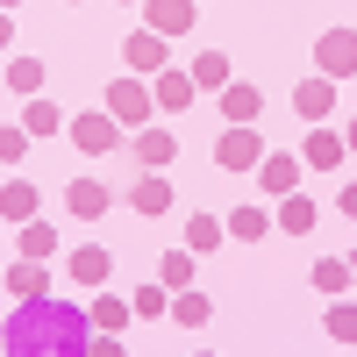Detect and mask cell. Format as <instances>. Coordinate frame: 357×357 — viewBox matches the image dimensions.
I'll list each match as a JSON object with an SVG mask.
<instances>
[{
    "label": "cell",
    "mask_w": 357,
    "mask_h": 357,
    "mask_svg": "<svg viewBox=\"0 0 357 357\" xmlns=\"http://www.w3.org/2000/svg\"><path fill=\"white\" fill-rule=\"evenodd\" d=\"M200 357H222V350H200Z\"/></svg>",
    "instance_id": "40"
},
{
    "label": "cell",
    "mask_w": 357,
    "mask_h": 357,
    "mask_svg": "<svg viewBox=\"0 0 357 357\" xmlns=\"http://www.w3.org/2000/svg\"><path fill=\"white\" fill-rule=\"evenodd\" d=\"M100 107L114 114V122H122V129H151V114H158V100H151V79H114L107 86V93H100Z\"/></svg>",
    "instance_id": "2"
},
{
    "label": "cell",
    "mask_w": 357,
    "mask_h": 357,
    "mask_svg": "<svg viewBox=\"0 0 357 357\" xmlns=\"http://www.w3.org/2000/svg\"><path fill=\"white\" fill-rule=\"evenodd\" d=\"M8 86H15L22 100H36V93H43V57H15V65H8Z\"/></svg>",
    "instance_id": "30"
},
{
    "label": "cell",
    "mask_w": 357,
    "mask_h": 357,
    "mask_svg": "<svg viewBox=\"0 0 357 357\" xmlns=\"http://www.w3.org/2000/svg\"><path fill=\"white\" fill-rule=\"evenodd\" d=\"M86 321H93V336H122L129 321H136V307L122 301V293H93V307H86Z\"/></svg>",
    "instance_id": "14"
},
{
    "label": "cell",
    "mask_w": 357,
    "mask_h": 357,
    "mask_svg": "<svg viewBox=\"0 0 357 357\" xmlns=\"http://www.w3.org/2000/svg\"><path fill=\"white\" fill-rule=\"evenodd\" d=\"M0 229H8V222H0Z\"/></svg>",
    "instance_id": "41"
},
{
    "label": "cell",
    "mask_w": 357,
    "mask_h": 357,
    "mask_svg": "<svg viewBox=\"0 0 357 357\" xmlns=\"http://www.w3.org/2000/svg\"><path fill=\"white\" fill-rule=\"evenodd\" d=\"M314 72L321 79H357V29H321L314 36Z\"/></svg>",
    "instance_id": "3"
},
{
    "label": "cell",
    "mask_w": 357,
    "mask_h": 357,
    "mask_svg": "<svg viewBox=\"0 0 357 357\" xmlns=\"http://www.w3.org/2000/svg\"><path fill=\"white\" fill-rule=\"evenodd\" d=\"M65 8H72V0H65Z\"/></svg>",
    "instance_id": "42"
},
{
    "label": "cell",
    "mask_w": 357,
    "mask_h": 357,
    "mask_svg": "<svg viewBox=\"0 0 357 357\" xmlns=\"http://www.w3.org/2000/svg\"><path fill=\"white\" fill-rule=\"evenodd\" d=\"M350 279H357V250H350Z\"/></svg>",
    "instance_id": "38"
},
{
    "label": "cell",
    "mask_w": 357,
    "mask_h": 357,
    "mask_svg": "<svg viewBox=\"0 0 357 357\" xmlns=\"http://www.w3.org/2000/svg\"><path fill=\"white\" fill-rule=\"evenodd\" d=\"M272 222H279L286 236H307V229H314V200H307V193H286V200H279V215H272Z\"/></svg>",
    "instance_id": "26"
},
{
    "label": "cell",
    "mask_w": 357,
    "mask_h": 357,
    "mask_svg": "<svg viewBox=\"0 0 357 357\" xmlns=\"http://www.w3.org/2000/svg\"><path fill=\"white\" fill-rule=\"evenodd\" d=\"M215 165L222 172H257L264 165V136L257 129H222L215 136Z\"/></svg>",
    "instance_id": "5"
},
{
    "label": "cell",
    "mask_w": 357,
    "mask_h": 357,
    "mask_svg": "<svg viewBox=\"0 0 357 357\" xmlns=\"http://www.w3.org/2000/svg\"><path fill=\"white\" fill-rule=\"evenodd\" d=\"M336 207H343V215L357 222V186H343V193H336Z\"/></svg>",
    "instance_id": "34"
},
{
    "label": "cell",
    "mask_w": 357,
    "mask_h": 357,
    "mask_svg": "<svg viewBox=\"0 0 357 357\" xmlns=\"http://www.w3.org/2000/svg\"><path fill=\"white\" fill-rule=\"evenodd\" d=\"M65 272H72V286H93V293H100L107 272H114V250H107V243H79V250L65 257Z\"/></svg>",
    "instance_id": "8"
},
{
    "label": "cell",
    "mask_w": 357,
    "mask_h": 357,
    "mask_svg": "<svg viewBox=\"0 0 357 357\" xmlns=\"http://www.w3.org/2000/svg\"><path fill=\"white\" fill-rule=\"evenodd\" d=\"M329 107H336V79L307 72L301 86H293V114H301V122H329Z\"/></svg>",
    "instance_id": "9"
},
{
    "label": "cell",
    "mask_w": 357,
    "mask_h": 357,
    "mask_svg": "<svg viewBox=\"0 0 357 357\" xmlns=\"http://www.w3.org/2000/svg\"><path fill=\"white\" fill-rule=\"evenodd\" d=\"M158 286H165V293H186V286H193V250H186V243L158 257Z\"/></svg>",
    "instance_id": "23"
},
{
    "label": "cell",
    "mask_w": 357,
    "mask_h": 357,
    "mask_svg": "<svg viewBox=\"0 0 357 357\" xmlns=\"http://www.w3.org/2000/svg\"><path fill=\"white\" fill-rule=\"evenodd\" d=\"M343 143H350V151H357V122H350V129H343Z\"/></svg>",
    "instance_id": "36"
},
{
    "label": "cell",
    "mask_w": 357,
    "mask_h": 357,
    "mask_svg": "<svg viewBox=\"0 0 357 357\" xmlns=\"http://www.w3.org/2000/svg\"><path fill=\"white\" fill-rule=\"evenodd\" d=\"M222 236H229V229H222V215H193V222H186V250H193V257H207V250H222Z\"/></svg>",
    "instance_id": "27"
},
{
    "label": "cell",
    "mask_w": 357,
    "mask_h": 357,
    "mask_svg": "<svg viewBox=\"0 0 357 357\" xmlns=\"http://www.w3.org/2000/svg\"><path fill=\"white\" fill-rule=\"evenodd\" d=\"M207 314H215V301H207L200 286H186V293H172V314L165 321H178V329H207Z\"/></svg>",
    "instance_id": "22"
},
{
    "label": "cell",
    "mask_w": 357,
    "mask_h": 357,
    "mask_svg": "<svg viewBox=\"0 0 357 357\" xmlns=\"http://www.w3.org/2000/svg\"><path fill=\"white\" fill-rule=\"evenodd\" d=\"M65 136L79 143L86 158H100V151H114V143H122V122H114L107 107H86V114H72V122H65Z\"/></svg>",
    "instance_id": "4"
},
{
    "label": "cell",
    "mask_w": 357,
    "mask_h": 357,
    "mask_svg": "<svg viewBox=\"0 0 357 357\" xmlns=\"http://www.w3.org/2000/svg\"><path fill=\"white\" fill-rule=\"evenodd\" d=\"M172 158H178V136L172 129H136V165L143 172H165Z\"/></svg>",
    "instance_id": "19"
},
{
    "label": "cell",
    "mask_w": 357,
    "mask_h": 357,
    "mask_svg": "<svg viewBox=\"0 0 357 357\" xmlns=\"http://www.w3.org/2000/svg\"><path fill=\"white\" fill-rule=\"evenodd\" d=\"M0 222H15V229H22V222H36V186H29L22 172L0 186Z\"/></svg>",
    "instance_id": "20"
},
{
    "label": "cell",
    "mask_w": 357,
    "mask_h": 357,
    "mask_svg": "<svg viewBox=\"0 0 357 357\" xmlns=\"http://www.w3.org/2000/svg\"><path fill=\"white\" fill-rule=\"evenodd\" d=\"M257 186L264 193H301V158H286V151H264V165H257Z\"/></svg>",
    "instance_id": "13"
},
{
    "label": "cell",
    "mask_w": 357,
    "mask_h": 357,
    "mask_svg": "<svg viewBox=\"0 0 357 357\" xmlns=\"http://www.w3.org/2000/svg\"><path fill=\"white\" fill-rule=\"evenodd\" d=\"M15 250H22L29 264H50V257L65 250V243H57V229H50V222L36 215V222H22V229H15Z\"/></svg>",
    "instance_id": "16"
},
{
    "label": "cell",
    "mask_w": 357,
    "mask_h": 357,
    "mask_svg": "<svg viewBox=\"0 0 357 357\" xmlns=\"http://www.w3.org/2000/svg\"><path fill=\"white\" fill-rule=\"evenodd\" d=\"M0 8H8V15H15V8H22V0H0Z\"/></svg>",
    "instance_id": "37"
},
{
    "label": "cell",
    "mask_w": 357,
    "mask_h": 357,
    "mask_svg": "<svg viewBox=\"0 0 357 357\" xmlns=\"http://www.w3.org/2000/svg\"><path fill=\"white\" fill-rule=\"evenodd\" d=\"M122 8H143V0H122Z\"/></svg>",
    "instance_id": "39"
},
{
    "label": "cell",
    "mask_w": 357,
    "mask_h": 357,
    "mask_svg": "<svg viewBox=\"0 0 357 357\" xmlns=\"http://www.w3.org/2000/svg\"><path fill=\"white\" fill-rule=\"evenodd\" d=\"M229 79H236V72H229L222 50H200V57H193V86H200V93H222Z\"/></svg>",
    "instance_id": "24"
},
{
    "label": "cell",
    "mask_w": 357,
    "mask_h": 357,
    "mask_svg": "<svg viewBox=\"0 0 357 357\" xmlns=\"http://www.w3.org/2000/svg\"><path fill=\"white\" fill-rule=\"evenodd\" d=\"M65 207H72L79 222H100L107 207H114V186H100V178H72V186H65Z\"/></svg>",
    "instance_id": "11"
},
{
    "label": "cell",
    "mask_w": 357,
    "mask_h": 357,
    "mask_svg": "<svg viewBox=\"0 0 357 357\" xmlns=\"http://www.w3.org/2000/svg\"><path fill=\"white\" fill-rule=\"evenodd\" d=\"M215 100H222V122L229 129H257V114H264V93H257L250 79H229Z\"/></svg>",
    "instance_id": "6"
},
{
    "label": "cell",
    "mask_w": 357,
    "mask_h": 357,
    "mask_svg": "<svg viewBox=\"0 0 357 357\" xmlns=\"http://www.w3.org/2000/svg\"><path fill=\"white\" fill-rule=\"evenodd\" d=\"M321 329H329V343H357V301H336L321 314Z\"/></svg>",
    "instance_id": "31"
},
{
    "label": "cell",
    "mask_w": 357,
    "mask_h": 357,
    "mask_svg": "<svg viewBox=\"0 0 357 357\" xmlns=\"http://www.w3.org/2000/svg\"><path fill=\"white\" fill-rule=\"evenodd\" d=\"M22 158H29V129H22V122H8V129H0V165L22 172Z\"/></svg>",
    "instance_id": "32"
},
{
    "label": "cell",
    "mask_w": 357,
    "mask_h": 357,
    "mask_svg": "<svg viewBox=\"0 0 357 357\" xmlns=\"http://www.w3.org/2000/svg\"><path fill=\"white\" fill-rule=\"evenodd\" d=\"M8 293H15V301H50V264L15 257V264H8Z\"/></svg>",
    "instance_id": "18"
},
{
    "label": "cell",
    "mask_w": 357,
    "mask_h": 357,
    "mask_svg": "<svg viewBox=\"0 0 357 357\" xmlns=\"http://www.w3.org/2000/svg\"><path fill=\"white\" fill-rule=\"evenodd\" d=\"M8 43H15V15L0 8V50H8Z\"/></svg>",
    "instance_id": "35"
},
{
    "label": "cell",
    "mask_w": 357,
    "mask_h": 357,
    "mask_svg": "<svg viewBox=\"0 0 357 357\" xmlns=\"http://www.w3.org/2000/svg\"><path fill=\"white\" fill-rule=\"evenodd\" d=\"M129 207H136V215H172V178L165 172H143L129 186Z\"/></svg>",
    "instance_id": "17"
},
{
    "label": "cell",
    "mask_w": 357,
    "mask_h": 357,
    "mask_svg": "<svg viewBox=\"0 0 357 357\" xmlns=\"http://www.w3.org/2000/svg\"><path fill=\"white\" fill-rule=\"evenodd\" d=\"M193 8H200V0H143V29H158V36L172 43V36H186V29L200 22Z\"/></svg>",
    "instance_id": "7"
},
{
    "label": "cell",
    "mask_w": 357,
    "mask_h": 357,
    "mask_svg": "<svg viewBox=\"0 0 357 357\" xmlns=\"http://www.w3.org/2000/svg\"><path fill=\"white\" fill-rule=\"evenodd\" d=\"M357 279H350V257H321L314 264V293H329V301H336V293H350Z\"/></svg>",
    "instance_id": "28"
},
{
    "label": "cell",
    "mask_w": 357,
    "mask_h": 357,
    "mask_svg": "<svg viewBox=\"0 0 357 357\" xmlns=\"http://www.w3.org/2000/svg\"><path fill=\"white\" fill-rule=\"evenodd\" d=\"M193 93H200V86H193V72H172V65H165V72L151 79V100H158V114H186V107H193Z\"/></svg>",
    "instance_id": "10"
},
{
    "label": "cell",
    "mask_w": 357,
    "mask_h": 357,
    "mask_svg": "<svg viewBox=\"0 0 357 357\" xmlns=\"http://www.w3.org/2000/svg\"><path fill=\"white\" fill-rule=\"evenodd\" d=\"M86 357H129V350H122V336H93V343H86Z\"/></svg>",
    "instance_id": "33"
},
{
    "label": "cell",
    "mask_w": 357,
    "mask_h": 357,
    "mask_svg": "<svg viewBox=\"0 0 357 357\" xmlns=\"http://www.w3.org/2000/svg\"><path fill=\"white\" fill-rule=\"evenodd\" d=\"M129 307H136V321H165V314H172V293L151 279V286H136V293H129Z\"/></svg>",
    "instance_id": "29"
},
{
    "label": "cell",
    "mask_w": 357,
    "mask_h": 357,
    "mask_svg": "<svg viewBox=\"0 0 357 357\" xmlns=\"http://www.w3.org/2000/svg\"><path fill=\"white\" fill-rule=\"evenodd\" d=\"M129 72H165V57H172V43L158 36V29H129Z\"/></svg>",
    "instance_id": "15"
},
{
    "label": "cell",
    "mask_w": 357,
    "mask_h": 357,
    "mask_svg": "<svg viewBox=\"0 0 357 357\" xmlns=\"http://www.w3.org/2000/svg\"><path fill=\"white\" fill-rule=\"evenodd\" d=\"M93 321L79 301H22L0 329V357H86Z\"/></svg>",
    "instance_id": "1"
},
{
    "label": "cell",
    "mask_w": 357,
    "mask_h": 357,
    "mask_svg": "<svg viewBox=\"0 0 357 357\" xmlns=\"http://www.w3.org/2000/svg\"><path fill=\"white\" fill-rule=\"evenodd\" d=\"M22 129H29V136H57V129H65V114H57V100L36 93V100H22Z\"/></svg>",
    "instance_id": "25"
},
{
    "label": "cell",
    "mask_w": 357,
    "mask_h": 357,
    "mask_svg": "<svg viewBox=\"0 0 357 357\" xmlns=\"http://www.w3.org/2000/svg\"><path fill=\"white\" fill-rule=\"evenodd\" d=\"M301 158H307V172H336V165L350 158V143H343V129H307Z\"/></svg>",
    "instance_id": "12"
},
{
    "label": "cell",
    "mask_w": 357,
    "mask_h": 357,
    "mask_svg": "<svg viewBox=\"0 0 357 357\" xmlns=\"http://www.w3.org/2000/svg\"><path fill=\"white\" fill-rule=\"evenodd\" d=\"M222 229L236 236V243H264V236H272L279 222L264 215V207H229V215H222Z\"/></svg>",
    "instance_id": "21"
}]
</instances>
